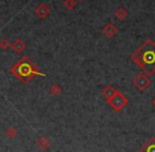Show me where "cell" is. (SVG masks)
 Here are the masks:
<instances>
[{"mask_svg": "<svg viewBox=\"0 0 155 152\" xmlns=\"http://www.w3.org/2000/svg\"><path fill=\"white\" fill-rule=\"evenodd\" d=\"M108 103L113 110H115L116 112H119L128 105L129 101H128V98H127L126 95H124L123 93L119 92V91H116L115 95L111 99H109Z\"/></svg>", "mask_w": 155, "mask_h": 152, "instance_id": "3", "label": "cell"}, {"mask_svg": "<svg viewBox=\"0 0 155 152\" xmlns=\"http://www.w3.org/2000/svg\"><path fill=\"white\" fill-rule=\"evenodd\" d=\"M11 47L15 53L21 54L25 50V43L21 39H17V40H15V42H13V45H11Z\"/></svg>", "mask_w": 155, "mask_h": 152, "instance_id": "7", "label": "cell"}, {"mask_svg": "<svg viewBox=\"0 0 155 152\" xmlns=\"http://www.w3.org/2000/svg\"><path fill=\"white\" fill-rule=\"evenodd\" d=\"M131 59L135 62L147 75L155 73V42L151 39L143 43L139 49L131 56Z\"/></svg>", "mask_w": 155, "mask_h": 152, "instance_id": "1", "label": "cell"}, {"mask_svg": "<svg viewBox=\"0 0 155 152\" xmlns=\"http://www.w3.org/2000/svg\"><path fill=\"white\" fill-rule=\"evenodd\" d=\"M11 72L16 75V77L21 79L23 82L29 81L34 75L45 76V74H41V73L37 72L35 66L32 64L31 60H30L27 56L22 57V59H21L20 61L17 62V64L11 69Z\"/></svg>", "mask_w": 155, "mask_h": 152, "instance_id": "2", "label": "cell"}, {"mask_svg": "<svg viewBox=\"0 0 155 152\" xmlns=\"http://www.w3.org/2000/svg\"><path fill=\"white\" fill-rule=\"evenodd\" d=\"M17 133H18V131H17V129L15 127H10L6 129L5 131V135L8 138H10V140H13V138H15L17 136Z\"/></svg>", "mask_w": 155, "mask_h": 152, "instance_id": "12", "label": "cell"}, {"mask_svg": "<svg viewBox=\"0 0 155 152\" xmlns=\"http://www.w3.org/2000/svg\"><path fill=\"white\" fill-rule=\"evenodd\" d=\"M63 5L67 10H73L76 5V0H64Z\"/></svg>", "mask_w": 155, "mask_h": 152, "instance_id": "13", "label": "cell"}, {"mask_svg": "<svg viewBox=\"0 0 155 152\" xmlns=\"http://www.w3.org/2000/svg\"><path fill=\"white\" fill-rule=\"evenodd\" d=\"M10 47H11V43L8 39H2V40L0 41V48H1L2 50H4V51L10 49Z\"/></svg>", "mask_w": 155, "mask_h": 152, "instance_id": "14", "label": "cell"}, {"mask_svg": "<svg viewBox=\"0 0 155 152\" xmlns=\"http://www.w3.org/2000/svg\"><path fill=\"white\" fill-rule=\"evenodd\" d=\"M49 92H50V94L53 95V96H57V95H60L62 93V88L58 84H53L50 87Z\"/></svg>", "mask_w": 155, "mask_h": 152, "instance_id": "11", "label": "cell"}, {"mask_svg": "<svg viewBox=\"0 0 155 152\" xmlns=\"http://www.w3.org/2000/svg\"><path fill=\"white\" fill-rule=\"evenodd\" d=\"M115 93H116V90L111 86H107L106 88L102 90V95L106 97L107 101H109V99L112 98V97L115 95Z\"/></svg>", "mask_w": 155, "mask_h": 152, "instance_id": "9", "label": "cell"}, {"mask_svg": "<svg viewBox=\"0 0 155 152\" xmlns=\"http://www.w3.org/2000/svg\"><path fill=\"white\" fill-rule=\"evenodd\" d=\"M78 1H84V0H78Z\"/></svg>", "mask_w": 155, "mask_h": 152, "instance_id": "17", "label": "cell"}, {"mask_svg": "<svg viewBox=\"0 0 155 152\" xmlns=\"http://www.w3.org/2000/svg\"><path fill=\"white\" fill-rule=\"evenodd\" d=\"M116 33H117V29L113 25H111V23H109V25H107L106 27H104V34L107 37H113Z\"/></svg>", "mask_w": 155, "mask_h": 152, "instance_id": "8", "label": "cell"}, {"mask_svg": "<svg viewBox=\"0 0 155 152\" xmlns=\"http://www.w3.org/2000/svg\"><path fill=\"white\" fill-rule=\"evenodd\" d=\"M152 104H153V107L155 108V97L153 98V101H152Z\"/></svg>", "mask_w": 155, "mask_h": 152, "instance_id": "16", "label": "cell"}, {"mask_svg": "<svg viewBox=\"0 0 155 152\" xmlns=\"http://www.w3.org/2000/svg\"><path fill=\"white\" fill-rule=\"evenodd\" d=\"M133 84H134V86L136 87L139 91H145L146 89L151 84V80H150V78L148 77L147 75L139 74L134 78Z\"/></svg>", "mask_w": 155, "mask_h": 152, "instance_id": "4", "label": "cell"}, {"mask_svg": "<svg viewBox=\"0 0 155 152\" xmlns=\"http://www.w3.org/2000/svg\"><path fill=\"white\" fill-rule=\"evenodd\" d=\"M50 13H51V10H50L49 6L45 3L38 4V5L36 6V8H35V14H36L40 19L47 18V17L50 15Z\"/></svg>", "mask_w": 155, "mask_h": 152, "instance_id": "5", "label": "cell"}, {"mask_svg": "<svg viewBox=\"0 0 155 152\" xmlns=\"http://www.w3.org/2000/svg\"><path fill=\"white\" fill-rule=\"evenodd\" d=\"M36 145L40 150H48L51 146V140L47 137V136H41L37 140L36 142Z\"/></svg>", "mask_w": 155, "mask_h": 152, "instance_id": "6", "label": "cell"}, {"mask_svg": "<svg viewBox=\"0 0 155 152\" xmlns=\"http://www.w3.org/2000/svg\"><path fill=\"white\" fill-rule=\"evenodd\" d=\"M140 152H155V138H151V140L141 148Z\"/></svg>", "mask_w": 155, "mask_h": 152, "instance_id": "10", "label": "cell"}, {"mask_svg": "<svg viewBox=\"0 0 155 152\" xmlns=\"http://www.w3.org/2000/svg\"><path fill=\"white\" fill-rule=\"evenodd\" d=\"M115 14H116V16L118 17L119 19H124V17L127 16V13L124 12V11L123 10V8H119V10H117Z\"/></svg>", "mask_w": 155, "mask_h": 152, "instance_id": "15", "label": "cell"}]
</instances>
